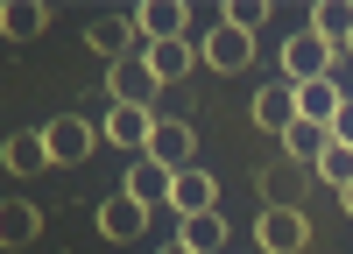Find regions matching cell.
Listing matches in <instances>:
<instances>
[{
	"label": "cell",
	"instance_id": "1",
	"mask_svg": "<svg viewBox=\"0 0 353 254\" xmlns=\"http://www.w3.org/2000/svg\"><path fill=\"white\" fill-rule=\"evenodd\" d=\"M311 162H290V156H276V162H261V177H254V191H261V212H304V198H311Z\"/></svg>",
	"mask_w": 353,
	"mask_h": 254
},
{
	"label": "cell",
	"instance_id": "2",
	"mask_svg": "<svg viewBox=\"0 0 353 254\" xmlns=\"http://www.w3.org/2000/svg\"><path fill=\"white\" fill-rule=\"evenodd\" d=\"M163 78L149 71V56H121V64H106V99L113 106H156Z\"/></svg>",
	"mask_w": 353,
	"mask_h": 254
},
{
	"label": "cell",
	"instance_id": "3",
	"mask_svg": "<svg viewBox=\"0 0 353 254\" xmlns=\"http://www.w3.org/2000/svg\"><path fill=\"white\" fill-rule=\"evenodd\" d=\"M85 43H92L106 64H121V56H149V43H141V28L134 14H99L92 28H85Z\"/></svg>",
	"mask_w": 353,
	"mask_h": 254
},
{
	"label": "cell",
	"instance_id": "4",
	"mask_svg": "<svg viewBox=\"0 0 353 254\" xmlns=\"http://www.w3.org/2000/svg\"><path fill=\"white\" fill-rule=\"evenodd\" d=\"M149 134H156V106H113V113H106V141H113L128 162L149 156Z\"/></svg>",
	"mask_w": 353,
	"mask_h": 254
},
{
	"label": "cell",
	"instance_id": "5",
	"mask_svg": "<svg viewBox=\"0 0 353 254\" xmlns=\"http://www.w3.org/2000/svg\"><path fill=\"white\" fill-rule=\"evenodd\" d=\"M92 141H99V127H92V120H78V113H57V120L43 127L50 162H85V156H92Z\"/></svg>",
	"mask_w": 353,
	"mask_h": 254
},
{
	"label": "cell",
	"instance_id": "6",
	"mask_svg": "<svg viewBox=\"0 0 353 254\" xmlns=\"http://www.w3.org/2000/svg\"><path fill=\"white\" fill-rule=\"evenodd\" d=\"M311 78H332V50L304 28V36L283 43V85H311Z\"/></svg>",
	"mask_w": 353,
	"mask_h": 254
},
{
	"label": "cell",
	"instance_id": "7",
	"mask_svg": "<svg viewBox=\"0 0 353 254\" xmlns=\"http://www.w3.org/2000/svg\"><path fill=\"white\" fill-rule=\"evenodd\" d=\"M254 240H261V254H304L311 247V219L304 212H261Z\"/></svg>",
	"mask_w": 353,
	"mask_h": 254
},
{
	"label": "cell",
	"instance_id": "8",
	"mask_svg": "<svg viewBox=\"0 0 353 254\" xmlns=\"http://www.w3.org/2000/svg\"><path fill=\"white\" fill-rule=\"evenodd\" d=\"M170 184H176V177H170V169H163L156 156H134V162H128V184H121V191L134 198L141 212H170Z\"/></svg>",
	"mask_w": 353,
	"mask_h": 254
},
{
	"label": "cell",
	"instance_id": "9",
	"mask_svg": "<svg viewBox=\"0 0 353 254\" xmlns=\"http://www.w3.org/2000/svg\"><path fill=\"white\" fill-rule=\"evenodd\" d=\"M248 113H254V127H261V134H276V141H283V127L297 120V85H283V78H276V85H261V92L248 99Z\"/></svg>",
	"mask_w": 353,
	"mask_h": 254
},
{
	"label": "cell",
	"instance_id": "10",
	"mask_svg": "<svg viewBox=\"0 0 353 254\" xmlns=\"http://www.w3.org/2000/svg\"><path fill=\"white\" fill-rule=\"evenodd\" d=\"M248 56H254V36H241V28H226V21L198 43V64H212V71H248Z\"/></svg>",
	"mask_w": 353,
	"mask_h": 254
},
{
	"label": "cell",
	"instance_id": "11",
	"mask_svg": "<svg viewBox=\"0 0 353 254\" xmlns=\"http://www.w3.org/2000/svg\"><path fill=\"white\" fill-rule=\"evenodd\" d=\"M311 36L325 43L332 56H346L353 50V0H318V8H311Z\"/></svg>",
	"mask_w": 353,
	"mask_h": 254
},
{
	"label": "cell",
	"instance_id": "12",
	"mask_svg": "<svg viewBox=\"0 0 353 254\" xmlns=\"http://www.w3.org/2000/svg\"><path fill=\"white\" fill-rule=\"evenodd\" d=\"M149 156L170 169V177H176V169H191V156H198V134L184 127V120H156V134H149Z\"/></svg>",
	"mask_w": 353,
	"mask_h": 254
},
{
	"label": "cell",
	"instance_id": "13",
	"mask_svg": "<svg viewBox=\"0 0 353 254\" xmlns=\"http://www.w3.org/2000/svg\"><path fill=\"white\" fill-rule=\"evenodd\" d=\"M170 212H176V219H191V212H219V184L205 177V169H176V184H170Z\"/></svg>",
	"mask_w": 353,
	"mask_h": 254
},
{
	"label": "cell",
	"instance_id": "14",
	"mask_svg": "<svg viewBox=\"0 0 353 254\" xmlns=\"http://www.w3.org/2000/svg\"><path fill=\"white\" fill-rule=\"evenodd\" d=\"M141 226H149V212H141L128 191H113L106 205H99V233L106 240H141Z\"/></svg>",
	"mask_w": 353,
	"mask_h": 254
},
{
	"label": "cell",
	"instance_id": "15",
	"mask_svg": "<svg viewBox=\"0 0 353 254\" xmlns=\"http://www.w3.org/2000/svg\"><path fill=\"white\" fill-rule=\"evenodd\" d=\"M43 233V205H28V198H8L0 205V247H28Z\"/></svg>",
	"mask_w": 353,
	"mask_h": 254
},
{
	"label": "cell",
	"instance_id": "16",
	"mask_svg": "<svg viewBox=\"0 0 353 254\" xmlns=\"http://www.w3.org/2000/svg\"><path fill=\"white\" fill-rule=\"evenodd\" d=\"M134 28H141V43H176L184 36V8L176 0H149V8H134Z\"/></svg>",
	"mask_w": 353,
	"mask_h": 254
},
{
	"label": "cell",
	"instance_id": "17",
	"mask_svg": "<svg viewBox=\"0 0 353 254\" xmlns=\"http://www.w3.org/2000/svg\"><path fill=\"white\" fill-rule=\"evenodd\" d=\"M346 106V92L332 78H311V85H297V120H318V127H332V113Z\"/></svg>",
	"mask_w": 353,
	"mask_h": 254
},
{
	"label": "cell",
	"instance_id": "18",
	"mask_svg": "<svg viewBox=\"0 0 353 254\" xmlns=\"http://www.w3.org/2000/svg\"><path fill=\"white\" fill-rule=\"evenodd\" d=\"M43 28H50L43 0H8V8H0V36L8 43H28V36H43Z\"/></svg>",
	"mask_w": 353,
	"mask_h": 254
},
{
	"label": "cell",
	"instance_id": "19",
	"mask_svg": "<svg viewBox=\"0 0 353 254\" xmlns=\"http://www.w3.org/2000/svg\"><path fill=\"white\" fill-rule=\"evenodd\" d=\"M0 162H8L14 177H36V169H50V149H43V127H36V134H8V141H0Z\"/></svg>",
	"mask_w": 353,
	"mask_h": 254
},
{
	"label": "cell",
	"instance_id": "20",
	"mask_svg": "<svg viewBox=\"0 0 353 254\" xmlns=\"http://www.w3.org/2000/svg\"><path fill=\"white\" fill-rule=\"evenodd\" d=\"M325 149H332V127H318V120H290L283 127V156L290 162H318Z\"/></svg>",
	"mask_w": 353,
	"mask_h": 254
},
{
	"label": "cell",
	"instance_id": "21",
	"mask_svg": "<svg viewBox=\"0 0 353 254\" xmlns=\"http://www.w3.org/2000/svg\"><path fill=\"white\" fill-rule=\"evenodd\" d=\"M176 240H184L191 254H219V247H226V219H219V212H191L184 226H176Z\"/></svg>",
	"mask_w": 353,
	"mask_h": 254
},
{
	"label": "cell",
	"instance_id": "22",
	"mask_svg": "<svg viewBox=\"0 0 353 254\" xmlns=\"http://www.w3.org/2000/svg\"><path fill=\"white\" fill-rule=\"evenodd\" d=\"M198 64V43H184V36H176V43H149V71L170 85V78H184Z\"/></svg>",
	"mask_w": 353,
	"mask_h": 254
},
{
	"label": "cell",
	"instance_id": "23",
	"mask_svg": "<svg viewBox=\"0 0 353 254\" xmlns=\"http://www.w3.org/2000/svg\"><path fill=\"white\" fill-rule=\"evenodd\" d=\"M311 177H318V184H332V191H346V184H353V149H346V141H332V149L311 162Z\"/></svg>",
	"mask_w": 353,
	"mask_h": 254
},
{
	"label": "cell",
	"instance_id": "24",
	"mask_svg": "<svg viewBox=\"0 0 353 254\" xmlns=\"http://www.w3.org/2000/svg\"><path fill=\"white\" fill-rule=\"evenodd\" d=\"M226 28H241V36H254L261 21H269V0H226V14H219Z\"/></svg>",
	"mask_w": 353,
	"mask_h": 254
},
{
	"label": "cell",
	"instance_id": "25",
	"mask_svg": "<svg viewBox=\"0 0 353 254\" xmlns=\"http://www.w3.org/2000/svg\"><path fill=\"white\" fill-rule=\"evenodd\" d=\"M332 141H346V149H353V92H346V106L332 113Z\"/></svg>",
	"mask_w": 353,
	"mask_h": 254
},
{
	"label": "cell",
	"instance_id": "26",
	"mask_svg": "<svg viewBox=\"0 0 353 254\" xmlns=\"http://www.w3.org/2000/svg\"><path fill=\"white\" fill-rule=\"evenodd\" d=\"M339 205H346V219H353V184H346V191H339Z\"/></svg>",
	"mask_w": 353,
	"mask_h": 254
},
{
	"label": "cell",
	"instance_id": "27",
	"mask_svg": "<svg viewBox=\"0 0 353 254\" xmlns=\"http://www.w3.org/2000/svg\"><path fill=\"white\" fill-rule=\"evenodd\" d=\"M163 254H191V247H184V240H170V247H163Z\"/></svg>",
	"mask_w": 353,
	"mask_h": 254
},
{
	"label": "cell",
	"instance_id": "28",
	"mask_svg": "<svg viewBox=\"0 0 353 254\" xmlns=\"http://www.w3.org/2000/svg\"><path fill=\"white\" fill-rule=\"evenodd\" d=\"M346 56H353V50H346Z\"/></svg>",
	"mask_w": 353,
	"mask_h": 254
}]
</instances>
